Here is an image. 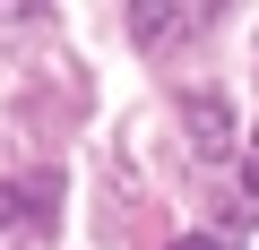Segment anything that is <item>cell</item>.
<instances>
[{
  "label": "cell",
  "mask_w": 259,
  "mask_h": 250,
  "mask_svg": "<svg viewBox=\"0 0 259 250\" xmlns=\"http://www.w3.org/2000/svg\"><path fill=\"white\" fill-rule=\"evenodd\" d=\"M182 121H190L199 156H225V104H216V95H190V104H182Z\"/></svg>",
  "instance_id": "obj_1"
},
{
  "label": "cell",
  "mask_w": 259,
  "mask_h": 250,
  "mask_svg": "<svg viewBox=\"0 0 259 250\" xmlns=\"http://www.w3.org/2000/svg\"><path fill=\"white\" fill-rule=\"evenodd\" d=\"M35 207H44V190H35V181H26V190H18V181H0V241L26 233V216H35Z\"/></svg>",
  "instance_id": "obj_2"
},
{
  "label": "cell",
  "mask_w": 259,
  "mask_h": 250,
  "mask_svg": "<svg viewBox=\"0 0 259 250\" xmlns=\"http://www.w3.org/2000/svg\"><path fill=\"white\" fill-rule=\"evenodd\" d=\"M130 26H139V43H164V35H182L190 18H182V9H139Z\"/></svg>",
  "instance_id": "obj_3"
},
{
  "label": "cell",
  "mask_w": 259,
  "mask_h": 250,
  "mask_svg": "<svg viewBox=\"0 0 259 250\" xmlns=\"http://www.w3.org/2000/svg\"><path fill=\"white\" fill-rule=\"evenodd\" d=\"M173 250H233V241H216V233H182Z\"/></svg>",
  "instance_id": "obj_4"
},
{
  "label": "cell",
  "mask_w": 259,
  "mask_h": 250,
  "mask_svg": "<svg viewBox=\"0 0 259 250\" xmlns=\"http://www.w3.org/2000/svg\"><path fill=\"white\" fill-rule=\"evenodd\" d=\"M242 190L259 198V138H250V164H242Z\"/></svg>",
  "instance_id": "obj_5"
}]
</instances>
